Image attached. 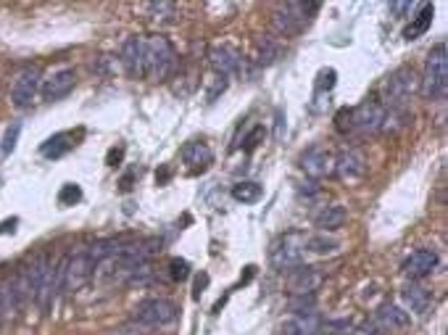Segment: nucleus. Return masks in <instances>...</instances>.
<instances>
[{"mask_svg": "<svg viewBox=\"0 0 448 335\" xmlns=\"http://www.w3.org/2000/svg\"><path fill=\"white\" fill-rule=\"evenodd\" d=\"M422 93L427 101H443L448 93V53L446 42H438L427 53L424 77H422Z\"/></svg>", "mask_w": 448, "mask_h": 335, "instance_id": "1", "label": "nucleus"}, {"mask_svg": "<svg viewBox=\"0 0 448 335\" xmlns=\"http://www.w3.org/2000/svg\"><path fill=\"white\" fill-rule=\"evenodd\" d=\"M177 64L174 48L166 37H148L145 40V80L161 82L171 74V69Z\"/></svg>", "mask_w": 448, "mask_h": 335, "instance_id": "2", "label": "nucleus"}, {"mask_svg": "<svg viewBox=\"0 0 448 335\" xmlns=\"http://www.w3.org/2000/svg\"><path fill=\"white\" fill-rule=\"evenodd\" d=\"M303 259H306V235L303 232H285L269 248V261L279 272L303 267Z\"/></svg>", "mask_w": 448, "mask_h": 335, "instance_id": "3", "label": "nucleus"}, {"mask_svg": "<svg viewBox=\"0 0 448 335\" xmlns=\"http://www.w3.org/2000/svg\"><path fill=\"white\" fill-rule=\"evenodd\" d=\"M417 87H420V80H417L414 69H395L382 87V98H385L382 108L390 106V111H404V106L411 101V95L417 93Z\"/></svg>", "mask_w": 448, "mask_h": 335, "instance_id": "4", "label": "nucleus"}, {"mask_svg": "<svg viewBox=\"0 0 448 335\" xmlns=\"http://www.w3.org/2000/svg\"><path fill=\"white\" fill-rule=\"evenodd\" d=\"M177 317H180V309L169 298H145L132 311V320L148 327H164V325H171Z\"/></svg>", "mask_w": 448, "mask_h": 335, "instance_id": "5", "label": "nucleus"}, {"mask_svg": "<svg viewBox=\"0 0 448 335\" xmlns=\"http://www.w3.org/2000/svg\"><path fill=\"white\" fill-rule=\"evenodd\" d=\"M95 275V264L90 261L87 251H79V254L66 256V275H64V291L66 293H77L82 291L90 277Z\"/></svg>", "mask_w": 448, "mask_h": 335, "instance_id": "6", "label": "nucleus"}, {"mask_svg": "<svg viewBox=\"0 0 448 335\" xmlns=\"http://www.w3.org/2000/svg\"><path fill=\"white\" fill-rule=\"evenodd\" d=\"M385 114L388 108H382V103L377 101H364L354 108L351 114V132H380L382 124H385Z\"/></svg>", "mask_w": 448, "mask_h": 335, "instance_id": "7", "label": "nucleus"}, {"mask_svg": "<svg viewBox=\"0 0 448 335\" xmlns=\"http://www.w3.org/2000/svg\"><path fill=\"white\" fill-rule=\"evenodd\" d=\"M37 87H40V69L37 67L21 69L11 85V103L16 108H29L35 103Z\"/></svg>", "mask_w": 448, "mask_h": 335, "instance_id": "8", "label": "nucleus"}, {"mask_svg": "<svg viewBox=\"0 0 448 335\" xmlns=\"http://www.w3.org/2000/svg\"><path fill=\"white\" fill-rule=\"evenodd\" d=\"M209 61L214 74L224 77V80L232 77V74H243V69H245V58L232 45H216V48H211Z\"/></svg>", "mask_w": 448, "mask_h": 335, "instance_id": "9", "label": "nucleus"}, {"mask_svg": "<svg viewBox=\"0 0 448 335\" xmlns=\"http://www.w3.org/2000/svg\"><path fill=\"white\" fill-rule=\"evenodd\" d=\"M301 169L311 177V180H322V177L332 175V169H335V156L322 146L309 148V151L301 156Z\"/></svg>", "mask_w": 448, "mask_h": 335, "instance_id": "10", "label": "nucleus"}, {"mask_svg": "<svg viewBox=\"0 0 448 335\" xmlns=\"http://www.w3.org/2000/svg\"><path fill=\"white\" fill-rule=\"evenodd\" d=\"M121 64L132 80H145V40L127 37L121 45Z\"/></svg>", "mask_w": 448, "mask_h": 335, "instance_id": "11", "label": "nucleus"}, {"mask_svg": "<svg viewBox=\"0 0 448 335\" xmlns=\"http://www.w3.org/2000/svg\"><path fill=\"white\" fill-rule=\"evenodd\" d=\"M332 175H338L341 180H361V177L367 175V159L356 151V148H348V151H343L341 156H335V169H332Z\"/></svg>", "mask_w": 448, "mask_h": 335, "instance_id": "12", "label": "nucleus"}, {"mask_svg": "<svg viewBox=\"0 0 448 335\" xmlns=\"http://www.w3.org/2000/svg\"><path fill=\"white\" fill-rule=\"evenodd\" d=\"M322 272H316L314 267H295L288 277V291L290 295H306L314 293L316 288L322 285Z\"/></svg>", "mask_w": 448, "mask_h": 335, "instance_id": "13", "label": "nucleus"}, {"mask_svg": "<svg viewBox=\"0 0 448 335\" xmlns=\"http://www.w3.org/2000/svg\"><path fill=\"white\" fill-rule=\"evenodd\" d=\"M74 85H77L74 69H61V71L53 74L51 80H45L42 95H45V101H61V98H66V95L74 90Z\"/></svg>", "mask_w": 448, "mask_h": 335, "instance_id": "14", "label": "nucleus"}, {"mask_svg": "<svg viewBox=\"0 0 448 335\" xmlns=\"http://www.w3.org/2000/svg\"><path fill=\"white\" fill-rule=\"evenodd\" d=\"M435 267H438V254L430 251V248H420L404 261V275L420 280V277H427Z\"/></svg>", "mask_w": 448, "mask_h": 335, "instance_id": "15", "label": "nucleus"}, {"mask_svg": "<svg viewBox=\"0 0 448 335\" xmlns=\"http://www.w3.org/2000/svg\"><path fill=\"white\" fill-rule=\"evenodd\" d=\"M345 219H348V212L343 209L341 203H329L325 206L322 212H316L314 216V225L322 232H335V230H341L345 225Z\"/></svg>", "mask_w": 448, "mask_h": 335, "instance_id": "16", "label": "nucleus"}, {"mask_svg": "<svg viewBox=\"0 0 448 335\" xmlns=\"http://www.w3.org/2000/svg\"><path fill=\"white\" fill-rule=\"evenodd\" d=\"M322 327V320L316 311L309 314H295L293 320H288L282 325V335H316Z\"/></svg>", "mask_w": 448, "mask_h": 335, "instance_id": "17", "label": "nucleus"}, {"mask_svg": "<svg viewBox=\"0 0 448 335\" xmlns=\"http://www.w3.org/2000/svg\"><path fill=\"white\" fill-rule=\"evenodd\" d=\"M272 24H275L277 35H282V37H293V35H298V32L303 29V22L293 14V11H290L288 3H285L279 11H275V16H272Z\"/></svg>", "mask_w": 448, "mask_h": 335, "instance_id": "18", "label": "nucleus"}, {"mask_svg": "<svg viewBox=\"0 0 448 335\" xmlns=\"http://www.w3.org/2000/svg\"><path fill=\"white\" fill-rule=\"evenodd\" d=\"M377 325H380L382 330H388V333H395V330H401V327H406L408 325V311H404L401 307L388 304V307H382L380 311H377Z\"/></svg>", "mask_w": 448, "mask_h": 335, "instance_id": "19", "label": "nucleus"}, {"mask_svg": "<svg viewBox=\"0 0 448 335\" xmlns=\"http://www.w3.org/2000/svg\"><path fill=\"white\" fill-rule=\"evenodd\" d=\"M404 301H406V307L411 309L414 314H424V311L430 309V304H433V295H430L427 288H422V285H417V282H411V285L404 288Z\"/></svg>", "mask_w": 448, "mask_h": 335, "instance_id": "20", "label": "nucleus"}, {"mask_svg": "<svg viewBox=\"0 0 448 335\" xmlns=\"http://www.w3.org/2000/svg\"><path fill=\"white\" fill-rule=\"evenodd\" d=\"M69 140H71V132L53 135V137H48V140L42 143L40 153H42L45 159H61V156H66V153L74 148V143H69Z\"/></svg>", "mask_w": 448, "mask_h": 335, "instance_id": "21", "label": "nucleus"}, {"mask_svg": "<svg viewBox=\"0 0 448 335\" xmlns=\"http://www.w3.org/2000/svg\"><path fill=\"white\" fill-rule=\"evenodd\" d=\"M182 159L184 164H190V166H200V169H206L211 161H214V153H211V148L206 143H187L182 148Z\"/></svg>", "mask_w": 448, "mask_h": 335, "instance_id": "22", "label": "nucleus"}, {"mask_svg": "<svg viewBox=\"0 0 448 335\" xmlns=\"http://www.w3.org/2000/svg\"><path fill=\"white\" fill-rule=\"evenodd\" d=\"M433 16H435L433 6H422L420 14L414 16L411 24L404 29V37H406V40H417V37H422V35L430 29V24H433Z\"/></svg>", "mask_w": 448, "mask_h": 335, "instance_id": "23", "label": "nucleus"}, {"mask_svg": "<svg viewBox=\"0 0 448 335\" xmlns=\"http://www.w3.org/2000/svg\"><path fill=\"white\" fill-rule=\"evenodd\" d=\"M264 196V190L259 182H235L232 185V198H235L237 203H256L259 198Z\"/></svg>", "mask_w": 448, "mask_h": 335, "instance_id": "24", "label": "nucleus"}, {"mask_svg": "<svg viewBox=\"0 0 448 335\" xmlns=\"http://www.w3.org/2000/svg\"><path fill=\"white\" fill-rule=\"evenodd\" d=\"M256 51H259V58H256V61H259V64H264V67L275 64L277 58H279V48H277L269 37H261V40L256 42Z\"/></svg>", "mask_w": 448, "mask_h": 335, "instance_id": "25", "label": "nucleus"}, {"mask_svg": "<svg viewBox=\"0 0 448 335\" xmlns=\"http://www.w3.org/2000/svg\"><path fill=\"white\" fill-rule=\"evenodd\" d=\"M316 307V293H306V295H290L288 309L293 314H309Z\"/></svg>", "mask_w": 448, "mask_h": 335, "instance_id": "26", "label": "nucleus"}, {"mask_svg": "<svg viewBox=\"0 0 448 335\" xmlns=\"http://www.w3.org/2000/svg\"><path fill=\"white\" fill-rule=\"evenodd\" d=\"M306 251H314V254H335V251H338V241L325 238V235L306 238Z\"/></svg>", "mask_w": 448, "mask_h": 335, "instance_id": "27", "label": "nucleus"}, {"mask_svg": "<svg viewBox=\"0 0 448 335\" xmlns=\"http://www.w3.org/2000/svg\"><path fill=\"white\" fill-rule=\"evenodd\" d=\"M19 135H21V121H11V124H8V130H6V135H3V143H0V151H3L6 156L16 151Z\"/></svg>", "mask_w": 448, "mask_h": 335, "instance_id": "28", "label": "nucleus"}, {"mask_svg": "<svg viewBox=\"0 0 448 335\" xmlns=\"http://www.w3.org/2000/svg\"><path fill=\"white\" fill-rule=\"evenodd\" d=\"M145 11L153 14V19H171L177 6L169 3V0H158V3H145Z\"/></svg>", "mask_w": 448, "mask_h": 335, "instance_id": "29", "label": "nucleus"}, {"mask_svg": "<svg viewBox=\"0 0 448 335\" xmlns=\"http://www.w3.org/2000/svg\"><path fill=\"white\" fill-rule=\"evenodd\" d=\"M79 198H82V190H79V185H74V182L64 185L61 193H58V203H61V206H74Z\"/></svg>", "mask_w": 448, "mask_h": 335, "instance_id": "30", "label": "nucleus"}, {"mask_svg": "<svg viewBox=\"0 0 448 335\" xmlns=\"http://www.w3.org/2000/svg\"><path fill=\"white\" fill-rule=\"evenodd\" d=\"M169 269H171V280H177V282L187 280V275H190V264H187L184 259H171Z\"/></svg>", "mask_w": 448, "mask_h": 335, "instance_id": "31", "label": "nucleus"}, {"mask_svg": "<svg viewBox=\"0 0 448 335\" xmlns=\"http://www.w3.org/2000/svg\"><path fill=\"white\" fill-rule=\"evenodd\" d=\"M351 114H354V108H341V111H338V117H335V130L341 135L351 132Z\"/></svg>", "mask_w": 448, "mask_h": 335, "instance_id": "32", "label": "nucleus"}, {"mask_svg": "<svg viewBox=\"0 0 448 335\" xmlns=\"http://www.w3.org/2000/svg\"><path fill=\"white\" fill-rule=\"evenodd\" d=\"M224 90H227V80H224V77H216V74H214V77L209 80V93H206V98H209V103H211V101H216V98H219V95H222Z\"/></svg>", "mask_w": 448, "mask_h": 335, "instance_id": "33", "label": "nucleus"}, {"mask_svg": "<svg viewBox=\"0 0 448 335\" xmlns=\"http://www.w3.org/2000/svg\"><path fill=\"white\" fill-rule=\"evenodd\" d=\"M319 330H325V333H329V335H345V333H351V322H348V320L325 322Z\"/></svg>", "mask_w": 448, "mask_h": 335, "instance_id": "34", "label": "nucleus"}, {"mask_svg": "<svg viewBox=\"0 0 448 335\" xmlns=\"http://www.w3.org/2000/svg\"><path fill=\"white\" fill-rule=\"evenodd\" d=\"M264 135H266V132H264V127H253L248 137L243 140V151H245V153H250V151H256V146H259V143L264 140Z\"/></svg>", "mask_w": 448, "mask_h": 335, "instance_id": "35", "label": "nucleus"}, {"mask_svg": "<svg viewBox=\"0 0 448 335\" xmlns=\"http://www.w3.org/2000/svg\"><path fill=\"white\" fill-rule=\"evenodd\" d=\"M411 3H390L388 6V11H390V16H395V19H404L406 14H411Z\"/></svg>", "mask_w": 448, "mask_h": 335, "instance_id": "36", "label": "nucleus"}, {"mask_svg": "<svg viewBox=\"0 0 448 335\" xmlns=\"http://www.w3.org/2000/svg\"><path fill=\"white\" fill-rule=\"evenodd\" d=\"M206 288H209V275H206V272H200V275L196 277V298H200V293H203Z\"/></svg>", "mask_w": 448, "mask_h": 335, "instance_id": "37", "label": "nucleus"}, {"mask_svg": "<svg viewBox=\"0 0 448 335\" xmlns=\"http://www.w3.org/2000/svg\"><path fill=\"white\" fill-rule=\"evenodd\" d=\"M121 156H124V148H111V151H108V156H105L108 166H117L119 161H121Z\"/></svg>", "mask_w": 448, "mask_h": 335, "instance_id": "38", "label": "nucleus"}, {"mask_svg": "<svg viewBox=\"0 0 448 335\" xmlns=\"http://www.w3.org/2000/svg\"><path fill=\"white\" fill-rule=\"evenodd\" d=\"M282 135H285V114L277 108V130H275V140H282Z\"/></svg>", "mask_w": 448, "mask_h": 335, "instance_id": "39", "label": "nucleus"}, {"mask_svg": "<svg viewBox=\"0 0 448 335\" xmlns=\"http://www.w3.org/2000/svg\"><path fill=\"white\" fill-rule=\"evenodd\" d=\"M16 222H19V219H6V222L0 225V235H6V232H13V227H16Z\"/></svg>", "mask_w": 448, "mask_h": 335, "instance_id": "40", "label": "nucleus"}, {"mask_svg": "<svg viewBox=\"0 0 448 335\" xmlns=\"http://www.w3.org/2000/svg\"><path fill=\"white\" fill-rule=\"evenodd\" d=\"M169 177H171V172H169V169H166V166H164V169H161V172H156L158 185H164V182H166V180H169Z\"/></svg>", "mask_w": 448, "mask_h": 335, "instance_id": "41", "label": "nucleus"}]
</instances>
